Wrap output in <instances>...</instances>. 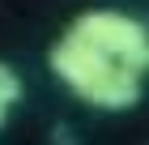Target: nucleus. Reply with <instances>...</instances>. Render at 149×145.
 Here are the masks:
<instances>
[{"label": "nucleus", "instance_id": "obj_1", "mask_svg": "<svg viewBox=\"0 0 149 145\" xmlns=\"http://www.w3.org/2000/svg\"><path fill=\"white\" fill-rule=\"evenodd\" d=\"M51 68L68 90H77L85 102L102 107V111H128L141 98V68L98 51L72 30L51 47Z\"/></svg>", "mask_w": 149, "mask_h": 145}, {"label": "nucleus", "instance_id": "obj_2", "mask_svg": "<svg viewBox=\"0 0 149 145\" xmlns=\"http://www.w3.org/2000/svg\"><path fill=\"white\" fill-rule=\"evenodd\" d=\"M68 30L81 34L85 43H94L98 51H107V56H115V60H124V64H132V68L145 73L149 34H145L141 22H132L124 13H111V9H94V13H81Z\"/></svg>", "mask_w": 149, "mask_h": 145}, {"label": "nucleus", "instance_id": "obj_3", "mask_svg": "<svg viewBox=\"0 0 149 145\" xmlns=\"http://www.w3.org/2000/svg\"><path fill=\"white\" fill-rule=\"evenodd\" d=\"M0 102H4V107L22 102V77H17V73H13L4 60H0Z\"/></svg>", "mask_w": 149, "mask_h": 145}, {"label": "nucleus", "instance_id": "obj_4", "mask_svg": "<svg viewBox=\"0 0 149 145\" xmlns=\"http://www.w3.org/2000/svg\"><path fill=\"white\" fill-rule=\"evenodd\" d=\"M4 120H9V107H4V102H0V128H4Z\"/></svg>", "mask_w": 149, "mask_h": 145}, {"label": "nucleus", "instance_id": "obj_5", "mask_svg": "<svg viewBox=\"0 0 149 145\" xmlns=\"http://www.w3.org/2000/svg\"><path fill=\"white\" fill-rule=\"evenodd\" d=\"M145 68H149V51H145Z\"/></svg>", "mask_w": 149, "mask_h": 145}]
</instances>
